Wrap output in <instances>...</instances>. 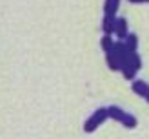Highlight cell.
<instances>
[{"label": "cell", "instance_id": "2", "mask_svg": "<svg viewBox=\"0 0 149 139\" xmlns=\"http://www.w3.org/2000/svg\"><path fill=\"white\" fill-rule=\"evenodd\" d=\"M106 119H109L107 108H98L96 112H93L91 115L87 117V121H86V124H84V130L87 132V134H91V132H95Z\"/></svg>", "mask_w": 149, "mask_h": 139}, {"label": "cell", "instance_id": "8", "mask_svg": "<svg viewBox=\"0 0 149 139\" xmlns=\"http://www.w3.org/2000/svg\"><path fill=\"white\" fill-rule=\"evenodd\" d=\"M107 64H109V68L111 70H122V62H120V59H118L113 51H109L107 53Z\"/></svg>", "mask_w": 149, "mask_h": 139}, {"label": "cell", "instance_id": "10", "mask_svg": "<svg viewBox=\"0 0 149 139\" xmlns=\"http://www.w3.org/2000/svg\"><path fill=\"white\" fill-rule=\"evenodd\" d=\"M124 42L127 44V48H129L131 51H136V48H138V40H136V35L129 33V35H127V37L124 39Z\"/></svg>", "mask_w": 149, "mask_h": 139}, {"label": "cell", "instance_id": "1", "mask_svg": "<svg viewBox=\"0 0 149 139\" xmlns=\"http://www.w3.org/2000/svg\"><path fill=\"white\" fill-rule=\"evenodd\" d=\"M107 112H109V117H111V119L118 121L120 124H124L125 128H135V126H136V117L133 115V114H129V112H124L122 108H118V106H109Z\"/></svg>", "mask_w": 149, "mask_h": 139}, {"label": "cell", "instance_id": "5", "mask_svg": "<svg viewBox=\"0 0 149 139\" xmlns=\"http://www.w3.org/2000/svg\"><path fill=\"white\" fill-rule=\"evenodd\" d=\"M115 33L118 35V39H125L129 33H127V20L125 18H116V22H115Z\"/></svg>", "mask_w": 149, "mask_h": 139}, {"label": "cell", "instance_id": "9", "mask_svg": "<svg viewBox=\"0 0 149 139\" xmlns=\"http://www.w3.org/2000/svg\"><path fill=\"white\" fill-rule=\"evenodd\" d=\"M100 44H102V49L106 51V53L113 51V48H115V42H113V39H111V35H104L102 40H100Z\"/></svg>", "mask_w": 149, "mask_h": 139}, {"label": "cell", "instance_id": "6", "mask_svg": "<svg viewBox=\"0 0 149 139\" xmlns=\"http://www.w3.org/2000/svg\"><path fill=\"white\" fill-rule=\"evenodd\" d=\"M115 22H116L115 15H106V17H104V20H102V29H104V33H106V35L115 33Z\"/></svg>", "mask_w": 149, "mask_h": 139}, {"label": "cell", "instance_id": "7", "mask_svg": "<svg viewBox=\"0 0 149 139\" xmlns=\"http://www.w3.org/2000/svg\"><path fill=\"white\" fill-rule=\"evenodd\" d=\"M118 7H120V0H106V4H104V11H106V15H115V17H116Z\"/></svg>", "mask_w": 149, "mask_h": 139}, {"label": "cell", "instance_id": "4", "mask_svg": "<svg viewBox=\"0 0 149 139\" xmlns=\"http://www.w3.org/2000/svg\"><path fill=\"white\" fill-rule=\"evenodd\" d=\"M133 92L136 95H140V97H144L149 102V84L146 80H135V83H133Z\"/></svg>", "mask_w": 149, "mask_h": 139}, {"label": "cell", "instance_id": "3", "mask_svg": "<svg viewBox=\"0 0 149 139\" xmlns=\"http://www.w3.org/2000/svg\"><path fill=\"white\" fill-rule=\"evenodd\" d=\"M140 66H142V62H140V57L136 51H133V53L129 55V59L125 61V64L122 66V73L125 79H133L135 77V73L140 70Z\"/></svg>", "mask_w": 149, "mask_h": 139}, {"label": "cell", "instance_id": "11", "mask_svg": "<svg viewBox=\"0 0 149 139\" xmlns=\"http://www.w3.org/2000/svg\"><path fill=\"white\" fill-rule=\"evenodd\" d=\"M131 4H149V0H129Z\"/></svg>", "mask_w": 149, "mask_h": 139}]
</instances>
